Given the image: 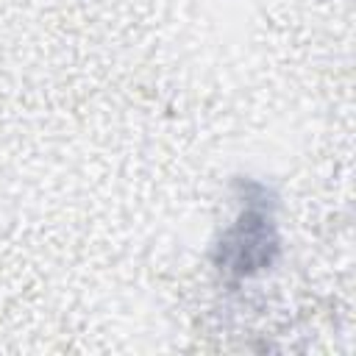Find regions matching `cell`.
<instances>
[{"label": "cell", "instance_id": "obj_1", "mask_svg": "<svg viewBox=\"0 0 356 356\" xmlns=\"http://www.w3.org/2000/svg\"><path fill=\"white\" fill-rule=\"evenodd\" d=\"M270 220H264V214L248 211L239 225L231 231L225 250H228V264L239 273H250L256 267H261L264 261H270V250L275 248V239L270 234Z\"/></svg>", "mask_w": 356, "mask_h": 356}]
</instances>
